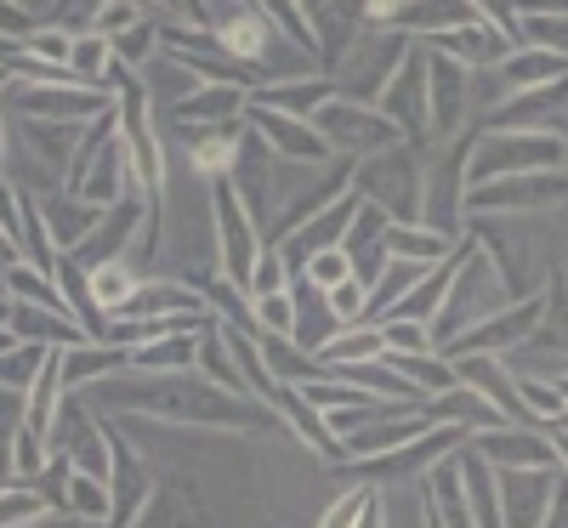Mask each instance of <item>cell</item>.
Wrapping results in <instances>:
<instances>
[{
	"label": "cell",
	"mask_w": 568,
	"mask_h": 528,
	"mask_svg": "<svg viewBox=\"0 0 568 528\" xmlns=\"http://www.w3.org/2000/svg\"><path fill=\"white\" fill-rule=\"evenodd\" d=\"M329 98H336V85H329V80H291V85H256V91H251V103L284 109V114H307V120H313V109L329 103Z\"/></svg>",
	"instance_id": "ac0fdd59"
},
{
	"label": "cell",
	"mask_w": 568,
	"mask_h": 528,
	"mask_svg": "<svg viewBox=\"0 0 568 528\" xmlns=\"http://www.w3.org/2000/svg\"><path fill=\"white\" fill-rule=\"evenodd\" d=\"M466 449H478L489 466H557V449H551V438H540V431H524V426H489V431H478Z\"/></svg>",
	"instance_id": "7c38bea8"
},
{
	"label": "cell",
	"mask_w": 568,
	"mask_h": 528,
	"mask_svg": "<svg viewBox=\"0 0 568 528\" xmlns=\"http://www.w3.org/2000/svg\"><path fill=\"white\" fill-rule=\"evenodd\" d=\"M562 74H568V63H562L557 52H546V45H517V52L500 58L506 98H511V91H529V85H551V80H562Z\"/></svg>",
	"instance_id": "9a60e30c"
},
{
	"label": "cell",
	"mask_w": 568,
	"mask_h": 528,
	"mask_svg": "<svg viewBox=\"0 0 568 528\" xmlns=\"http://www.w3.org/2000/svg\"><path fill=\"white\" fill-rule=\"evenodd\" d=\"M0 329H12V296L0 291Z\"/></svg>",
	"instance_id": "8d00e7d4"
},
{
	"label": "cell",
	"mask_w": 568,
	"mask_h": 528,
	"mask_svg": "<svg viewBox=\"0 0 568 528\" xmlns=\"http://www.w3.org/2000/svg\"><path fill=\"white\" fill-rule=\"evenodd\" d=\"M568 200V176H546V171H529V176H500V182H484L471 187L466 205L471 211H495V205H511V211H540V205H557Z\"/></svg>",
	"instance_id": "8992f818"
},
{
	"label": "cell",
	"mask_w": 568,
	"mask_h": 528,
	"mask_svg": "<svg viewBox=\"0 0 568 528\" xmlns=\"http://www.w3.org/2000/svg\"><path fill=\"white\" fill-rule=\"evenodd\" d=\"M524 45H546L568 63V18H524Z\"/></svg>",
	"instance_id": "f1b7e54d"
},
{
	"label": "cell",
	"mask_w": 568,
	"mask_h": 528,
	"mask_svg": "<svg viewBox=\"0 0 568 528\" xmlns=\"http://www.w3.org/2000/svg\"><path fill=\"white\" fill-rule=\"evenodd\" d=\"M540 324V302H517V307H500L489 313L484 324H471L466 335H455L449 347H438L444 358H460V353H495V347H511V342H524V335Z\"/></svg>",
	"instance_id": "9c48e42d"
},
{
	"label": "cell",
	"mask_w": 568,
	"mask_h": 528,
	"mask_svg": "<svg viewBox=\"0 0 568 528\" xmlns=\"http://www.w3.org/2000/svg\"><path fill=\"white\" fill-rule=\"evenodd\" d=\"M382 335H387V347H393V353H438L433 329L415 324V318H382Z\"/></svg>",
	"instance_id": "4316f807"
},
{
	"label": "cell",
	"mask_w": 568,
	"mask_h": 528,
	"mask_svg": "<svg viewBox=\"0 0 568 528\" xmlns=\"http://www.w3.org/2000/svg\"><path fill=\"white\" fill-rule=\"evenodd\" d=\"M562 160H568V149H562V136H551V131H489L484 149L466 160V194L484 187V182H500V176L551 171Z\"/></svg>",
	"instance_id": "6da1fadb"
},
{
	"label": "cell",
	"mask_w": 568,
	"mask_h": 528,
	"mask_svg": "<svg viewBox=\"0 0 568 528\" xmlns=\"http://www.w3.org/2000/svg\"><path fill=\"white\" fill-rule=\"evenodd\" d=\"M551 426H562V431H568V409H562V415H557V420H551Z\"/></svg>",
	"instance_id": "74e56055"
},
{
	"label": "cell",
	"mask_w": 568,
	"mask_h": 528,
	"mask_svg": "<svg viewBox=\"0 0 568 528\" xmlns=\"http://www.w3.org/2000/svg\"><path fill=\"white\" fill-rule=\"evenodd\" d=\"M0 233L23 245V194H12V182L0 176Z\"/></svg>",
	"instance_id": "1f68e13d"
},
{
	"label": "cell",
	"mask_w": 568,
	"mask_h": 528,
	"mask_svg": "<svg viewBox=\"0 0 568 528\" xmlns=\"http://www.w3.org/2000/svg\"><path fill=\"white\" fill-rule=\"evenodd\" d=\"M40 211H45V227H52L58 251H74V245H85V238H91V227L103 222V211H98V205H80L74 194H69V200H40Z\"/></svg>",
	"instance_id": "e0dca14e"
},
{
	"label": "cell",
	"mask_w": 568,
	"mask_h": 528,
	"mask_svg": "<svg viewBox=\"0 0 568 528\" xmlns=\"http://www.w3.org/2000/svg\"><path fill=\"white\" fill-rule=\"evenodd\" d=\"M136 23H149V7H142V0H103L98 18H91V29H98L103 40H114V34H125Z\"/></svg>",
	"instance_id": "cb8c5ba5"
},
{
	"label": "cell",
	"mask_w": 568,
	"mask_h": 528,
	"mask_svg": "<svg viewBox=\"0 0 568 528\" xmlns=\"http://www.w3.org/2000/svg\"><path fill=\"white\" fill-rule=\"evenodd\" d=\"M245 120H251V131H262V142L273 154H284V160H296V165H318L324 154H329V142L313 131V120H302V114H284V109H262V103H245Z\"/></svg>",
	"instance_id": "5b68a950"
},
{
	"label": "cell",
	"mask_w": 568,
	"mask_h": 528,
	"mask_svg": "<svg viewBox=\"0 0 568 528\" xmlns=\"http://www.w3.org/2000/svg\"><path fill=\"white\" fill-rule=\"evenodd\" d=\"M23 262V245H18V238H7V233H0V291H7V273Z\"/></svg>",
	"instance_id": "836d02e7"
},
{
	"label": "cell",
	"mask_w": 568,
	"mask_h": 528,
	"mask_svg": "<svg viewBox=\"0 0 568 528\" xmlns=\"http://www.w3.org/2000/svg\"><path fill=\"white\" fill-rule=\"evenodd\" d=\"M45 353H52V347H34V342L7 347V353H0V387H18V393H29V380L40 375Z\"/></svg>",
	"instance_id": "7402d4cb"
},
{
	"label": "cell",
	"mask_w": 568,
	"mask_h": 528,
	"mask_svg": "<svg viewBox=\"0 0 568 528\" xmlns=\"http://www.w3.org/2000/svg\"><path fill=\"white\" fill-rule=\"evenodd\" d=\"M211 380H216V387L222 393H233V398H256L251 387H245V375H240V364H233V353H227V342H222V335H216V324L200 335V358H194Z\"/></svg>",
	"instance_id": "d6986e66"
},
{
	"label": "cell",
	"mask_w": 568,
	"mask_h": 528,
	"mask_svg": "<svg viewBox=\"0 0 568 528\" xmlns=\"http://www.w3.org/2000/svg\"><path fill=\"white\" fill-rule=\"evenodd\" d=\"M420 52H438V58H455V63H500L511 52V40L500 29H489L484 18H471V23H455V29H433V34H420Z\"/></svg>",
	"instance_id": "ba28073f"
},
{
	"label": "cell",
	"mask_w": 568,
	"mask_h": 528,
	"mask_svg": "<svg viewBox=\"0 0 568 528\" xmlns=\"http://www.w3.org/2000/svg\"><path fill=\"white\" fill-rule=\"evenodd\" d=\"M200 358V335H160V342L131 347V369L136 375H182Z\"/></svg>",
	"instance_id": "2e32d148"
},
{
	"label": "cell",
	"mask_w": 568,
	"mask_h": 528,
	"mask_svg": "<svg viewBox=\"0 0 568 528\" xmlns=\"http://www.w3.org/2000/svg\"><path fill=\"white\" fill-rule=\"evenodd\" d=\"M353 216H358V200L353 194H342L336 205H324L318 216H307L291 238H284V262L291 267H302L307 256H318V251H342V238H347V227H353Z\"/></svg>",
	"instance_id": "30bf717a"
},
{
	"label": "cell",
	"mask_w": 568,
	"mask_h": 528,
	"mask_svg": "<svg viewBox=\"0 0 568 528\" xmlns=\"http://www.w3.org/2000/svg\"><path fill=\"white\" fill-rule=\"evenodd\" d=\"M251 103V85H200L194 98L176 103V125H194V131H211V125H227L240 120V109Z\"/></svg>",
	"instance_id": "5bb4252c"
},
{
	"label": "cell",
	"mask_w": 568,
	"mask_h": 528,
	"mask_svg": "<svg viewBox=\"0 0 568 528\" xmlns=\"http://www.w3.org/2000/svg\"><path fill=\"white\" fill-rule=\"evenodd\" d=\"M517 393H524V409L540 415V420H557V415L568 409V398H562L557 380H535V375H524V380H517Z\"/></svg>",
	"instance_id": "484cf974"
},
{
	"label": "cell",
	"mask_w": 568,
	"mask_h": 528,
	"mask_svg": "<svg viewBox=\"0 0 568 528\" xmlns=\"http://www.w3.org/2000/svg\"><path fill=\"white\" fill-rule=\"evenodd\" d=\"M382 114L404 131V136H420L426 131V52H409L404 69L393 74V85L382 91Z\"/></svg>",
	"instance_id": "4fadbf2b"
},
{
	"label": "cell",
	"mask_w": 568,
	"mask_h": 528,
	"mask_svg": "<svg viewBox=\"0 0 568 528\" xmlns=\"http://www.w3.org/2000/svg\"><path fill=\"white\" fill-rule=\"evenodd\" d=\"M29 34V18H23V7H18V0H0V34Z\"/></svg>",
	"instance_id": "e575fe53"
},
{
	"label": "cell",
	"mask_w": 568,
	"mask_h": 528,
	"mask_svg": "<svg viewBox=\"0 0 568 528\" xmlns=\"http://www.w3.org/2000/svg\"><path fill=\"white\" fill-rule=\"evenodd\" d=\"M23 52H29V58H40V63H58V69H69L74 34H63V29H29V34H23Z\"/></svg>",
	"instance_id": "83f0119b"
},
{
	"label": "cell",
	"mask_w": 568,
	"mask_h": 528,
	"mask_svg": "<svg viewBox=\"0 0 568 528\" xmlns=\"http://www.w3.org/2000/svg\"><path fill=\"white\" fill-rule=\"evenodd\" d=\"M324 302H329V313H336V324L347 329V324H364L369 291H364L358 278H342V284H329V291H324Z\"/></svg>",
	"instance_id": "d4e9b609"
},
{
	"label": "cell",
	"mask_w": 568,
	"mask_h": 528,
	"mask_svg": "<svg viewBox=\"0 0 568 528\" xmlns=\"http://www.w3.org/2000/svg\"><path fill=\"white\" fill-rule=\"evenodd\" d=\"M302 273H307V284L329 291V284L353 278V262H347V251H318V256H307V262H302Z\"/></svg>",
	"instance_id": "f546056e"
},
{
	"label": "cell",
	"mask_w": 568,
	"mask_h": 528,
	"mask_svg": "<svg viewBox=\"0 0 568 528\" xmlns=\"http://www.w3.org/2000/svg\"><path fill=\"white\" fill-rule=\"evenodd\" d=\"M557 466H495V495H500V528H540L551 489H557Z\"/></svg>",
	"instance_id": "277c9868"
},
{
	"label": "cell",
	"mask_w": 568,
	"mask_h": 528,
	"mask_svg": "<svg viewBox=\"0 0 568 528\" xmlns=\"http://www.w3.org/2000/svg\"><path fill=\"white\" fill-rule=\"evenodd\" d=\"M154 40H160V29L154 23H136V29H125V34H114V58L125 63V69H136L142 58L154 52Z\"/></svg>",
	"instance_id": "4dcf8cb0"
},
{
	"label": "cell",
	"mask_w": 568,
	"mask_h": 528,
	"mask_svg": "<svg viewBox=\"0 0 568 528\" xmlns=\"http://www.w3.org/2000/svg\"><path fill=\"white\" fill-rule=\"evenodd\" d=\"M45 511H52V506L40 500L34 484H7V489H0V528H29V522H40Z\"/></svg>",
	"instance_id": "44dd1931"
},
{
	"label": "cell",
	"mask_w": 568,
	"mask_h": 528,
	"mask_svg": "<svg viewBox=\"0 0 568 528\" xmlns=\"http://www.w3.org/2000/svg\"><path fill=\"white\" fill-rule=\"evenodd\" d=\"M551 449H557V471H568V431L551 426Z\"/></svg>",
	"instance_id": "d590c367"
},
{
	"label": "cell",
	"mask_w": 568,
	"mask_h": 528,
	"mask_svg": "<svg viewBox=\"0 0 568 528\" xmlns=\"http://www.w3.org/2000/svg\"><path fill=\"white\" fill-rule=\"evenodd\" d=\"M251 324H256V335H291V329H296V296H291V291L256 296V302H251Z\"/></svg>",
	"instance_id": "603a6c76"
},
{
	"label": "cell",
	"mask_w": 568,
	"mask_h": 528,
	"mask_svg": "<svg viewBox=\"0 0 568 528\" xmlns=\"http://www.w3.org/2000/svg\"><path fill=\"white\" fill-rule=\"evenodd\" d=\"M313 131L329 142V149H347V154H382L393 149V142H404V131L382 114V109H369V103H347V98H329L313 109Z\"/></svg>",
	"instance_id": "3957f363"
},
{
	"label": "cell",
	"mask_w": 568,
	"mask_h": 528,
	"mask_svg": "<svg viewBox=\"0 0 568 528\" xmlns=\"http://www.w3.org/2000/svg\"><path fill=\"white\" fill-rule=\"evenodd\" d=\"M466 114V63L426 58V131L449 136Z\"/></svg>",
	"instance_id": "8fae6325"
},
{
	"label": "cell",
	"mask_w": 568,
	"mask_h": 528,
	"mask_svg": "<svg viewBox=\"0 0 568 528\" xmlns=\"http://www.w3.org/2000/svg\"><path fill=\"white\" fill-rule=\"evenodd\" d=\"M211 194H216V273L233 284V291H245L251 267H256V251H262V233L251 222L245 194L233 187V176H216Z\"/></svg>",
	"instance_id": "7a4b0ae2"
},
{
	"label": "cell",
	"mask_w": 568,
	"mask_h": 528,
	"mask_svg": "<svg viewBox=\"0 0 568 528\" xmlns=\"http://www.w3.org/2000/svg\"><path fill=\"white\" fill-rule=\"evenodd\" d=\"M364 506H369V489H353V495H347V500H342L336 511H329V517L318 522V528H358V517H364Z\"/></svg>",
	"instance_id": "d6a6232c"
},
{
	"label": "cell",
	"mask_w": 568,
	"mask_h": 528,
	"mask_svg": "<svg viewBox=\"0 0 568 528\" xmlns=\"http://www.w3.org/2000/svg\"><path fill=\"white\" fill-rule=\"evenodd\" d=\"M63 511H74L80 522H103V517H114V495H109L103 477H91V471H69Z\"/></svg>",
	"instance_id": "ffe728a7"
},
{
	"label": "cell",
	"mask_w": 568,
	"mask_h": 528,
	"mask_svg": "<svg viewBox=\"0 0 568 528\" xmlns=\"http://www.w3.org/2000/svg\"><path fill=\"white\" fill-rule=\"evenodd\" d=\"M568 114V74L551 85H529V91H511V98L495 109V131H557V120Z\"/></svg>",
	"instance_id": "52a82bcc"
}]
</instances>
